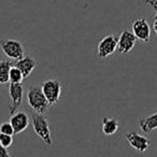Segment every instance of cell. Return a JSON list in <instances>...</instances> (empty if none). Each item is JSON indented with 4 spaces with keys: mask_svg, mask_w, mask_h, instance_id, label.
<instances>
[{
    "mask_svg": "<svg viewBox=\"0 0 157 157\" xmlns=\"http://www.w3.org/2000/svg\"><path fill=\"white\" fill-rule=\"evenodd\" d=\"M31 122L35 133L43 141L46 146L52 145V136H51V129L48 125V121L43 114L35 113L31 116Z\"/></svg>",
    "mask_w": 157,
    "mask_h": 157,
    "instance_id": "obj_1",
    "label": "cell"
},
{
    "mask_svg": "<svg viewBox=\"0 0 157 157\" xmlns=\"http://www.w3.org/2000/svg\"><path fill=\"white\" fill-rule=\"evenodd\" d=\"M27 102L38 114H44L50 105L40 86H33L29 88L27 93Z\"/></svg>",
    "mask_w": 157,
    "mask_h": 157,
    "instance_id": "obj_2",
    "label": "cell"
},
{
    "mask_svg": "<svg viewBox=\"0 0 157 157\" xmlns=\"http://www.w3.org/2000/svg\"><path fill=\"white\" fill-rule=\"evenodd\" d=\"M0 48L3 54L10 59H14L15 61L22 59L24 55V46L17 40L12 39H0Z\"/></svg>",
    "mask_w": 157,
    "mask_h": 157,
    "instance_id": "obj_3",
    "label": "cell"
},
{
    "mask_svg": "<svg viewBox=\"0 0 157 157\" xmlns=\"http://www.w3.org/2000/svg\"><path fill=\"white\" fill-rule=\"evenodd\" d=\"M42 93L45 96L50 105H55L58 103L61 96V83L58 80H48L41 85Z\"/></svg>",
    "mask_w": 157,
    "mask_h": 157,
    "instance_id": "obj_4",
    "label": "cell"
},
{
    "mask_svg": "<svg viewBox=\"0 0 157 157\" xmlns=\"http://www.w3.org/2000/svg\"><path fill=\"white\" fill-rule=\"evenodd\" d=\"M132 33L136 37V39L144 42V43H150L151 41V28L147 21L144 17L137 18L132 22L131 25Z\"/></svg>",
    "mask_w": 157,
    "mask_h": 157,
    "instance_id": "obj_5",
    "label": "cell"
},
{
    "mask_svg": "<svg viewBox=\"0 0 157 157\" xmlns=\"http://www.w3.org/2000/svg\"><path fill=\"white\" fill-rule=\"evenodd\" d=\"M117 50V38L113 35L103 37L97 45V55L100 58H107Z\"/></svg>",
    "mask_w": 157,
    "mask_h": 157,
    "instance_id": "obj_6",
    "label": "cell"
},
{
    "mask_svg": "<svg viewBox=\"0 0 157 157\" xmlns=\"http://www.w3.org/2000/svg\"><path fill=\"white\" fill-rule=\"evenodd\" d=\"M23 95H24V87L22 83H10L9 86V113L10 115H13L18 109L23 101Z\"/></svg>",
    "mask_w": 157,
    "mask_h": 157,
    "instance_id": "obj_7",
    "label": "cell"
},
{
    "mask_svg": "<svg viewBox=\"0 0 157 157\" xmlns=\"http://www.w3.org/2000/svg\"><path fill=\"white\" fill-rule=\"evenodd\" d=\"M125 137L129 145L139 153H144L151 146L150 140L138 132H127Z\"/></svg>",
    "mask_w": 157,
    "mask_h": 157,
    "instance_id": "obj_8",
    "label": "cell"
},
{
    "mask_svg": "<svg viewBox=\"0 0 157 157\" xmlns=\"http://www.w3.org/2000/svg\"><path fill=\"white\" fill-rule=\"evenodd\" d=\"M137 39L132 33L124 30L117 38V51L121 54H128L135 48Z\"/></svg>",
    "mask_w": 157,
    "mask_h": 157,
    "instance_id": "obj_9",
    "label": "cell"
},
{
    "mask_svg": "<svg viewBox=\"0 0 157 157\" xmlns=\"http://www.w3.org/2000/svg\"><path fill=\"white\" fill-rule=\"evenodd\" d=\"M10 124L13 127L14 135H17L27 129L29 125V117L25 112H15L13 115H11Z\"/></svg>",
    "mask_w": 157,
    "mask_h": 157,
    "instance_id": "obj_10",
    "label": "cell"
},
{
    "mask_svg": "<svg viewBox=\"0 0 157 157\" xmlns=\"http://www.w3.org/2000/svg\"><path fill=\"white\" fill-rule=\"evenodd\" d=\"M36 65H37V63H36L35 58H33L31 56H24L22 59L15 61V66H14V67L17 68V69L22 72L24 78H28L31 74V72L33 71Z\"/></svg>",
    "mask_w": 157,
    "mask_h": 157,
    "instance_id": "obj_11",
    "label": "cell"
},
{
    "mask_svg": "<svg viewBox=\"0 0 157 157\" xmlns=\"http://www.w3.org/2000/svg\"><path fill=\"white\" fill-rule=\"evenodd\" d=\"M139 127L143 132L146 133L157 129V112L146 116V117L140 118Z\"/></svg>",
    "mask_w": 157,
    "mask_h": 157,
    "instance_id": "obj_12",
    "label": "cell"
},
{
    "mask_svg": "<svg viewBox=\"0 0 157 157\" xmlns=\"http://www.w3.org/2000/svg\"><path fill=\"white\" fill-rule=\"evenodd\" d=\"M118 121L116 117H109L103 116L102 117V132L105 136H113L118 130Z\"/></svg>",
    "mask_w": 157,
    "mask_h": 157,
    "instance_id": "obj_13",
    "label": "cell"
},
{
    "mask_svg": "<svg viewBox=\"0 0 157 157\" xmlns=\"http://www.w3.org/2000/svg\"><path fill=\"white\" fill-rule=\"evenodd\" d=\"M12 67L11 61L1 60L0 61V84H7L9 82V73Z\"/></svg>",
    "mask_w": 157,
    "mask_h": 157,
    "instance_id": "obj_14",
    "label": "cell"
},
{
    "mask_svg": "<svg viewBox=\"0 0 157 157\" xmlns=\"http://www.w3.org/2000/svg\"><path fill=\"white\" fill-rule=\"evenodd\" d=\"M23 80H24V76H23L22 72L17 69L16 67H11L9 73V82L10 83H22Z\"/></svg>",
    "mask_w": 157,
    "mask_h": 157,
    "instance_id": "obj_15",
    "label": "cell"
},
{
    "mask_svg": "<svg viewBox=\"0 0 157 157\" xmlns=\"http://www.w3.org/2000/svg\"><path fill=\"white\" fill-rule=\"evenodd\" d=\"M13 144V136L0 133V145L8 148Z\"/></svg>",
    "mask_w": 157,
    "mask_h": 157,
    "instance_id": "obj_16",
    "label": "cell"
},
{
    "mask_svg": "<svg viewBox=\"0 0 157 157\" xmlns=\"http://www.w3.org/2000/svg\"><path fill=\"white\" fill-rule=\"evenodd\" d=\"M0 133H3V135H9V136H13L14 135V130L12 125L10 124V122H5L0 125Z\"/></svg>",
    "mask_w": 157,
    "mask_h": 157,
    "instance_id": "obj_17",
    "label": "cell"
},
{
    "mask_svg": "<svg viewBox=\"0 0 157 157\" xmlns=\"http://www.w3.org/2000/svg\"><path fill=\"white\" fill-rule=\"evenodd\" d=\"M0 157H11V154L9 153L8 148L0 145Z\"/></svg>",
    "mask_w": 157,
    "mask_h": 157,
    "instance_id": "obj_18",
    "label": "cell"
},
{
    "mask_svg": "<svg viewBox=\"0 0 157 157\" xmlns=\"http://www.w3.org/2000/svg\"><path fill=\"white\" fill-rule=\"evenodd\" d=\"M145 3H147L148 6H151L157 13V0H145Z\"/></svg>",
    "mask_w": 157,
    "mask_h": 157,
    "instance_id": "obj_19",
    "label": "cell"
},
{
    "mask_svg": "<svg viewBox=\"0 0 157 157\" xmlns=\"http://www.w3.org/2000/svg\"><path fill=\"white\" fill-rule=\"evenodd\" d=\"M153 29H154L155 33L157 35V15L155 16L154 21H153Z\"/></svg>",
    "mask_w": 157,
    "mask_h": 157,
    "instance_id": "obj_20",
    "label": "cell"
}]
</instances>
